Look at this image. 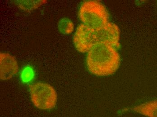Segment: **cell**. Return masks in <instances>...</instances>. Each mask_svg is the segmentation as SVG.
I'll use <instances>...</instances> for the list:
<instances>
[{"label": "cell", "mask_w": 157, "mask_h": 117, "mask_svg": "<svg viewBox=\"0 0 157 117\" xmlns=\"http://www.w3.org/2000/svg\"><path fill=\"white\" fill-rule=\"evenodd\" d=\"M29 89L32 102L35 107L43 110H50L55 107L57 93L50 85L37 82L30 85Z\"/></svg>", "instance_id": "cell-3"}, {"label": "cell", "mask_w": 157, "mask_h": 117, "mask_svg": "<svg viewBox=\"0 0 157 117\" xmlns=\"http://www.w3.org/2000/svg\"><path fill=\"white\" fill-rule=\"evenodd\" d=\"M104 41L102 29L94 30L83 24L78 26L73 38L75 48L81 53L88 52L95 44Z\"/></svg>", "instance_id": "cell-4"}, {"label": "cell", "mask_w": 157, "mask_h": 117, "mask_svg": "<svg viewBox=\"0 0 157 117\" xmlns=\"http://www.w3.org/2000/svg\"><path fill=\"white\" fill-rule=\"evenodd\" d=\"M126 112L138 113L147 117H157V100L122 110V113Z\"/></svg>", "instance_id": "cell-6"}, {"label": "cell", "mask_w": 157, "mask_h": 117, "mask_svg": "<svg viewBox=\"0 0 157 117\" xmlns=\"http://www.w3.org/2000/svg\"><path fill=\"white\" fill-rule=\"evenodd\" d=\"M59 31L64 35L72 34L74 30V24L68 18H63L60 20L58 24Z\"/></svg>", "instance_id": "cell-8"}, {"label": "cell", "mask_w": 157, "mask_h": 117, "mask_svg": "<svg viewBox=\"0 0 157 117\" xmlns=\"http://www.w3.org/2000/svg\"><path fill=\"white\" fill-rule=\"evenodd\" d=\"M78 17L83 24L94 30L101 29L109 22L107 9L98 1L84 2L79 8Z\"/></svg>", "instance_id": "cell-2"}, {"label": "cell", "mask_w": 157, "mask_h": 117, "mask_svg": "<svg viewBox=\"0 0 157 117\" xmlns=\"http://www.w3.org/2000/svg\"><path fill=\"white\" fill-rule=\"evenodd\" d=\"M14 3L20 9L24 11H30L39 8L46 3L47 1L37 0V1H15Z\"/></svg>", "instance_id": "cell-7"}, {"label": "cell", "mask_w": 157, "mask_h": 117, "mask_svg": "<svg viewBox=\"0 0 157 117\" xmlns=\"http://www.w3.org/2000/svg\"><path fill=\"white\" fill-rule=\"evenodd\" d=\"M19 66L16 59L8 53H0V78L2 80L10 79L17 75Z\"/></svg>", "instance_id": "cell-5"}, {"label": "cell", "mask_w": 157, "mask_h": 117, "mask_svg": "<svg viewBox=\"0 0 157 117\" xmlns=\"http://www.w3.org/2000/svg\"><path fill=\"white\" fill-rule=\"evenodd\" d=\"M120 57L115 47L104 42L94 45L87 52L86 63L88 70L97 76H107L116 72Z\"/></svg>", "instance_id": "cell-1"}, {"label": "cell", "mask_w": 157, "mask_h": 117, "mask_svg": "<svg viewBox=\"0 0 157 117\" xmlns=\"http://www.w3.org/2000/svg\"><path fill=\"white\" fill-rule=\"evenodd\" d=\"M34 77V72L31 67H26L23 70L21 75L22 80L25 82L31 81Z\"/></svg>", "instance_id": "cell-9"}]
</instances>
